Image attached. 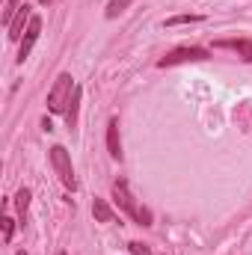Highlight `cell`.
<instances>
[{
  "label": "cell",
  "instance_id": "6da1fadb",
  "mask_svg": "<svg viewBox=\"0 0 252 255\" xmlns=\"http://www.w3.org/2000/svg\"><path fill=\"white\" fill-rule=\"evenodd\" d=\"M113 202L125 211L136 226H151V211H148V208H142V205L133 199V193L127 190L125 178H116V181H113Z\"/></svg>",
  "mask_w": 252,
  "mask_h": 255
},
{
  "label": "cell",
  "instance_id": "7a4b0ae2",
  "mask_svg": "<svg viewBox=\"0 0 252 255\" xmlns=\"http://www.w3.org/2000/svg\"><path fill=\"white\" fill-rule=\"evenodd\" d=\"M71 95H74V83H71V74H68V71H63V74L54 80L51 92H48V113H65V107H68Z\"/></svg>",
  "mask_w": 252,
  "mask_h": 255
},
{
  "label": "cell",
  "instance_id": "3957f363",
  "mask_svg": "<svg viewBox=\"0 0 252 255\" xmlns=\"http://www.w3.org/2000/svg\"><path fill=\"white\" fill-rule=\"evenodd\" d=\"M202 60H211V54L205 48H196V45H184V48H175L169 51L166 57L157 60V68H172V65H181V63H202Z\"/></svg>",
  "mask_w": 252,
  "mask_h": 255
},
{
  "label": "cell",
  "instance_id": "277c9868",
  "mask_svg": "<svg viewBox=\"0 0 252 255\" xmlns=\"http://www.w3.org/2000/svg\"><path fill=\"white\" fill-rule=\"evenodd\" d=\"M51 163H54V169H57V175H60V181H63L68 190H77V178H74V166H71V157H68V151H65L63 145H54L51 148Z\"/></svg>",
  "mask_w": 252,
  "mask_h": 255
},
{
  "label": "cell",
  "instance_id": "5b68a950",
  "mask_svg": "<svg viewBox=\"0 0 252 255\" xmlns=\"http://www.w3.org/2000/svg\"><path fill=\"white\" fill-rule=\"evenodd\" d=\"M39 33H42V18L39 15H33V21H30V27H27V33H24V39H21V48H18V63H24L27 57H30V51H33V45L39 42Z\"/></svg>",
  "mask_w": 252,
  "mask_h": 255
},
{
  "label": "cell",
  "instance_id": "8992f818",
  "mask_svg": "<svg viewBox=\"0 0 252 255\" xmlns=\"http://www.w3.org/2000/svg\"><path fill=\"white\" fill-rule=\"evenodd\" d=\"M107 151L113 160H122V139H119V119L116 116L107 122Z\"/></svg>",
  "mask_w": 252,
  "mask_h": 255
},
{
  "label": "cell",
  "instance_id": "52a82bcc",
  "mask_svg": "<svg viewBox=\"0 0 252 255\" xmlns=\"http://www.w3.org/2000/svg\"><path fill=\"white\" fill-rule=\"evenodd\" d=\"M214 48H229V51L241 54L247 63H252V42H247V39H220V42H214Z\"/></svg>",
  "mask_w": 252,
  "mask_h": 255
},
{
  "label": "cell",
  "instance_id": "ba28073f",
  "mask_svg": "<svg viewBox=\"0 0 252 255\" xmlns=\"http://www.w3.org/2000/svg\"><path fill=\"white\" fill-rule=\"evenodd\" d=\"M92 214H95V220H98V223H113V220H116L113 208H110L104 199H95V202H92Z\"/></svg>",
  "mask_w": 252,
  "mask_h": 255
},
{
  "label": "cell",
  "instance_id": "9c48e42d",
  "mask_svg": "<svg viewBox=\"0 0 252 255\" xmlns=\"http://www.w3.org/2000/svg\"><path fill=\"white\" fill-rule=\"evenodd\" d=\"M80 95H83V89H80V86H74V95H71V101H68V107H65V122H68V128L77 125V107H80Z\"/></svg>",
  "mask_w": 252,
  "mask_h": 255
},
{
  "label": "cell",
  "instance_id": "30bf717a",
  "mask_svg": "<svg viewBox=\"0 0 252 255\" xmlns=\"http://www.w3.org/2000/svg\"><path fill=\"white\" fill-rule=\"evenodd\" d=\"M15 208H18L21 220H27V208H30V190L27 187H21V190L15 193Z\"/></svg>",
  "mask_w": 252,
  "mask_h": 255
},
{
  "label": "cell",
  "instance_id": "8fae6325",
  "mask_svg": "<svg viewBox=\"0 0 252 255\" xmlns=\"http://www.w3.org/2000/svg\"><path fill=\"white\" fill-rule=\"evenodd\" d=\"M202 21V15H172V18H166L163 21V27H178V24H199Z\"/></svg>",
  "mask_w": 252,
  "mask_h": 255
},
{
  "label": "cell",
  "instance_id": "7c38bea8",
  "mask_svg": "<svg viewBox=\"0 0 252 255\" xmlns=\"http://www.w3.org/2000/svg\"><path fill=\"white\" fill-rule=\"evenodd\" d=\"M130 3H133V0H110V3H107V18H116V15H122Z\"/></svg>",
  "mask_w": 252,
  "mask_h": 255
},
{
  "label": "cell",
  "instance_id": "4fadbf2b",
  "mask_svg": "<svg viewBox=\"0 0 252 255\" xmlns=\"http://www.w3.org/2000/svg\"><path fill=\"white\" fill-rule=\"evenodd\" d=\"M21 6H24L21 0H6V6H3V24H6V27H9V21L15 18V12H18Z\"/></svg>",
  "mask_w": 252,
  "mask_h": 255
},
{
  "label": "cell",
  "instance_id": "5bb4252c",
  "mask_svg": "<svg viewBox=\"0 0 252 255\" xmlns=\"http://www.w3.org/2000/svg\"><path fill=\"white\" fill-rule=\"evenodd\" d=\"M0 223H3V241L9 244V241H12V235H15V220H9V217H3Z\"/></svg>",
  "mask_w": 252,
  "mask_h": 255
},
{
  "label": "cell",
  "instance_id": "9a60e30c",
  "mask_svg": "<svg viewBox=\"0 0 252 255\" xmlns=\"http://www.w3.org/2000/svg\"><path fill=\"white\" fill-rule=\"evenodd\" d=\"M127 247H130V253H133V255H151V250H148L145 244H139V241H130Z\"/></svg>",
  "mask_w": 252,
  "mask_h": 255
},
{
  "label": "cell",
  "instance_id": "2e32d148",
  "mask_svg": "<svg viewBox=\"0 0 252 255\" xmlns=\"http://www.w3.org/2000/svg\"><path fill=\"white\" fill-rule=\"evenodd\" d=\"M39 3H42V6H48V3H54V0H39Z\"/></svg>",
  "mask_w": 252,
  "mask_h": 255
},
{
  "label": "cell",
  "instance_id": "e0dca14e",
  "mask_svg": "<svg viewBox=\"0 0 252 255\" xmlns=\"http://www.w3.org/2000/svg\"><path fill=\"white\" fill-rule=\"evenodd\" d=\"M57 255H65V253H57Z\"/></svg>",
  "mask_w": 252,
  "mask_h": 255
}]
</instances>
